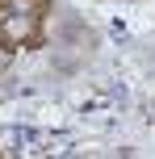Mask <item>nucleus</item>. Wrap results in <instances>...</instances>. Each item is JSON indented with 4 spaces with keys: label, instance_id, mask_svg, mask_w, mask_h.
Wrapping results in <instances>:
<instances>
[{
    "label": "nucleus",
    "instance_id": "1",
    "mask_svg": "<svg viewBox=\"0 0 155 159\" xmlns=\"http://www.w3.org/2000/svg\"><path fill=\"white\" fill-rule=\"evenodd\" d=\"M25 30H30L25 17H4V21H0V34H8V38H21Z\"/></svg>",
    "mask_w": 155,
    "mask_h": 159
}]
</instances>
